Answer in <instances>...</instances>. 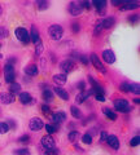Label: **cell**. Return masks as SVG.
Returning a JSON list of instances; mask_svg holds the SVG:
<instances>
[{"instance_id": "d6a6232c", "label": "cell", "mask_w": 140, "mask_h": 155, "mask_svg": "<svg viewBox=\"0 0 140 155\" xmlns=\"http://www.w3.org/2000/svg\"><path fill=\"white\" fill-rule=\"evenodd\" d=\"M138 8V3H127L125 4V7H122V9H134Z\"/></svg>"}, {"instance_id": "1f68e13d", "label": "cell", "mask_w": 140, "mask_h": 155, "mask_svg": "<svg viewBox=\"0 0 140 155\" xmlns=\"http://www.w3.org/2000/svg\"><path fill=\"white\" fill-rule=\"evenodd\" d=\"M42 52H43V44H42V40H39V41L36 43V51H35L36 56H39Z\"/></svg>"}, {"instance_id": "b9f144b4", "label": "cell", "mask_w": 140, "mask_h": 155, "mask_svg": "<svg viewBox=\"0 0 140 155\" xmlns=\"http://www.w3.org/2000/svg\"><path fill=\"white\" fill-rule=\"evenodd\" d=\"M79 30H80V26L78 23H73V31L77 34V32H79Z\"/></svg>"}, {"instance_id": "83f0119b", "label": "cell", "mask_w": 140, "mask_h": 155, "mask_svg": "<svg viewBox=\"0 0 140 155\" xmlns=\"http://www.w3.org/2000/svg\"><path fill=\"white\" fill-rule=\"evenodd\" d=\"M44 127H46V129H47L48 134H52V133H55L56 130H57V125H52V124H46Z\"/></svg>"}, {"instance_id": "44dd1931", "label": "cell", "mask_w": 140, "mask_h": 155, "mask_svg": "<svg viewBox=\"0 0 140 155\" xmlns=\"http://www.w3.org/2000/svg\"><path fill=\"white\" fill-rule=\"evenodd\" d=\"M43 100H44L46 102H51V101L53 100V93H52L50 89H46L43 92Z\"/></svg>"}, {"instance_id": "9c48e42d", "label": "cell", "mask_w": 140, "mask_h": 155, "mask_svg": "<svg viewBox=\"0 0 140 155\" xmlns=\"http://www.w3.org/2000/svg\"><path fill=\"white\" fill-rule=\"evenodd\" d=\"M60 67L62 70H64L65 72H70V71H73L74 70V62L73 61H70V60H66V61H62L61 64H60Z\"/></svg>"}, {"instance_id": "7a4b0ae2", "label": "cell", "mask_w": 140, "mask_h": 155, "mask_svg": "<svg viewBox=\"0 0 140 155\" xmlns=\"http://www.w3.org/2000/svg\"><path fill=\"white\" fill-rule=\"evenodd\" d=\"M48 32H50V36L53 40H60L62 38V34H64V28L60 25H52L50 27V30H48Z\"/></svg>"}, {"instance_id": "816d5d0a", "label": "cell", "mask_w": 140, "mask_h": 155, "mask_svg": "<svg viewBox=\"0 0 140 155\" xmlns=\"http://www.w3.org/2000/svg\"><path fill=\"white\" fill-rule=\"evenodd\" d=\"M2 12H3V9H2V5H0V14H2Z\"/></svg>"}, {"instance_id": "bcb514c9", "label": "cell", "mask_w": 140, "mask_h": 155, "mask_svg": "<svg viewBox=\"0 0 140 155\" xmlns=\"http://www.w3.org/2000/svg\"><path fill=\"white\" fill-rule=\"evenodd\" d=\"M128 21H130V22H132V23H134V22H136V21H138V14H134L132 17H130V18H128Z\"/></svg>"}, {"instance_id": "d6986e66", "label": "cell", "mask_w": 140, "mask_h": 155, "mask_svg": "<svg viewBox=\"0 0 140 155\" xmlns=\"http://www.w3.org/2000/svg\"><path fill=\"white\" fill-rule=\"evenodd\" d=\"M31 96L30 93H27V92H22V93H20V101L22 104H29V102H31Z\"/></svg>"}, {"instance_id": "277c9868", "label": "cell", "mask_w": 140, "mask_h": 155, "mask_svg": "<svg viewBox=\"0 0 140 155\" xmlns=\"http://www.w3.org/2000/svg\"><path fill=\"white\" fill-rule=\"evenodd\" d=\"M114 106L118 111H122V113H128V111H131V109H132L126 100H117L114 102Z\"/></svg>"}, {"instance_id": "ab89813d", "label": "cell", "mask_w": 140, "mask_h": 155, "mask_svg": "<svg viewBox=\"0 0 140 155\" xmlns=\"http://www.w3.org/2000/svg\"><path fill=\"white\" fill-rule=\"evenodd\" d=\"M29 141H30V137H29L27 134L22 136V137L20 138V142H22V143H26V142H29Z\"/></svg>"}, {"instance_id": "6da1fadb", "label": "cell", "mask_w": 140, "mask_h": 155, "mask_svg": "<svg viewBox=\"0 0 140 155\" xmlns=\"http://www.w3.org/2000/svg\"><path fill=\"white\" fill-rule=\"evenodd\" d=\"M4 78H5L7 83H14V79H16V72H14V67L12 65L7 64L4 66Z\"/></svg>"}, {"instance_id": "7bdbcfd3", "label": "cell", "mask_w": 140, "mask_h": 155, "mask_svg": "<svg viewBox=\"0 0 140 155\" xmlns=\"http://www.w3.org/2000/svg\"><path fill=\"white\" fill-rule=\"evenodd\" d=\"M121 89H122L123 92H128V84L127 83H122L121 84Z\"/></svg>"}, {"instance_id": "ee69618b", "label": "cell", "mask_w": 140, "mask_h": 155, "mask_svg": "<svg viewBox=\"0 0 140 155\" xmlns=\"http://www.w3.org/2000/svg\"><path fill=\"white\" fill-rule=\"evenodd\" d=\"M79 5L82 7V9H83V8H90V7H91L88 2H82V3L79 4Z\"/></svg>"}, {"instance_id": "f35d334b", "label": "cell", "mask_w": 140, "mask_h": 155, "mask_svg": "<svg viewBox=\"0 0 140 155\" xmlns=\"http://www.w3.org/2000/svg\"><path fill=\"white\" fill-rule=\"evenodd\" d=\"M95 97H96V100L101 101V102H104V101H105V97H104L103 93H95Z\"/></svg>"}, {"instance_id": "8d00e7d4", "label": "cell", "mask_w": 140, "mask_h": 155, "mask_svg": "<svg viewBox=\"0 0 140 155\" xmlns=\"http://www.w3.org/2000/svg\"><path fill=\"white\" fill-rule=\"evenodd\" d=\"M42 111H43V113H44L46 115H51V114H52V113H51V109L48 107L47 105H43V106H42Z\"/></svg>"}, {"instance_id": "603a6c76", "label": "cell", "mask_w": 140, "mask_h": 155, "mask_svg": "<svg viewBox=\"0 0 140 155\" xmlns=\"http://www.w3.org/2000/svg\"><path fill=\"white\" fill-rule=\"evenodd\" d=\"M80 138V134L77 132V130H73V132L69 133V141L70 142H77Z\"/></svg>"}, {"instance_id": "3957f363", "label": "cell", "mask_w": 140, "mask_h": 155, "mask_svg": "<svg viewBox=\"0 0 140 155\" xmlns=\"http://www.w3.org/2000/svg\"><path fill=\"white\" fill-rule=\"evenodd\" d=\"M14 34H16V36H17L18 40H21L23 44H27V43L30 41V35H29V32H27L26 28L18 27V28H16Z\"/></svg>"}, {"instance_id": "60d3db41", "label": "cell", "mask_w": 140, "mask_h": 155, "mask_svg": "<svg viewBox=\"0 0 140 155\" xmlns=\"http://www.w3.org/2000/svg\"><path fill=\"white\" fill-rule=\"evenodd\" d=\"M79 60H80V62H82L83 65H87V64H88V58H87L86 56H80V57H79Z\"/></svg>"}, {"instance_id": "e0dca14e", "label": "cell", "mask_w": 140, "mask_h": 155, "mask_svg": "<svg viewBox=\"0 0 140 155\" xmlns=\"http://www.w3.org/2000/svg\"><path fill=\"white\" fill-rule=\"evenodd\" d=\"M25 72L27 75H30V76L36 75L38 74V66L36 65H29V66L25 67Z\"/></svg>"}, {"instance_id": "c3c4849f", "label": "cell", "mask_w": 140, "mask_h": 155, "mask_svg": "<svg viewBox=\"0 0 140 155\" xmlns=\"http://www.w3.org/2000/svg\"><path fill=\"white\" fill-rule=\"evenodd\" d=\"M5 35H7V31L4 28H0V38H4Z\"/></svg>"}, {"instance_id": "f6af8a7d", "label": "cell", "mask_w": 140, "mask_h": 155, "mask_svg": "<svg viewBox=\"0 0 140 155\" xmlns=\"http://www.w3.org/2000/svg\"><path fill=\"white\" fill-rule=\"evenodd\" d=\"M101 30H103V26L97 25V26H96V30H95V35H99V34L101 32Z\"/></svg>"}, {"instance_id": "4dcf8cb0", "label": "cell", "mask_w": 140, "mask_h": 155, "mask_svg": "<svg viewBox=\"0 0 140 155\" xmlns=\"http://www.w3.org/2000/svg\"><path fill=\"white\" fill-rule=\"evenodd\" d=\"M9 129H11V128H9V125L7 123H0V133H2V134L7 133Z\"/></svg>"}, {"instance_id": "f1b7e54d", "label": "cell", "mask_w": 140, "mask_h": 155, "mask_svg": "<svg viewBox=\"0 0 140 155\" xmlns=\"http://www.w3.org/2000/svg\"><path fill=\"white\" fill-rule=\"evenodd\" d=\"M82 141H83L84 143H87V145H90L91 142H92V136H91L90 133L83 134V137H82Z\"/></svg>"}, {"instance_id": "2e32d148", "label": "cell", "mask_w": 140, "mask_h": 155, "mask_svg": "<svg viewBox=\"0 0 140 155\" xmlns=\"http://www.w3.org/2000/svg\"><path fill=\"white\" fill-rule=\"evenodd\" d=\"M30 35V40L32 41V43H36L40 40V38H39V32H38V30H36V27L35 26H32L31 27V34H29Z\"/></svg>"}, {"instance_id": "7c38bea8", "label": "cell", "mask_w": 140, "mask_h": 155, "mask_svg": "<svg viewBox=\"0 0 140 155\" xmlns=\"http://www.w3.org/2000/svg\"><path fill=\"white\" fill-rule=\"evenodd\" d=\"M107 142L109 143V146L112 147V149H114V150H118V149H119V141H118V138L115 137L114 134H112V136H108Z\"/></svg>"}, {"instance_id": "8992f818", "label": "cell", "mask_w": 140, "mask_h": 155, "mask_svg": "<svg viewBox=\"0 0 140 155\" xmlns=\"http://www.w3.org/2000/svg\"><path fill=\"white\" fill-rule=\"evenodd\" d=\"M30 129L31 130H40L43 127H44V123L42 122V119H39V118H32L31 120H30Z\"/></svg>"}, {"instance_id": "7dc6e473", "label": "cell", "mask_w": 140, "mask_h": 155, "mask_svg": "<svg viewBox=\"0 0 140 155\" xmlns=\"http://www.w3.org/2000/svg\"><path fill=\"white\" fill-rule=\"evenodd\" d=\"M78 88L80 89V92L84 91V81H80V83H78Z\"/></svg>"}, {"instance_id": "52a82bcc", "label": "cell", "mask_w": 140, "mask_h": 155, "mask_svg": "<svg viewBox=\"0 0 140 155\" xmlns=\"http://www.w3.org/2000/svg\"><path fill=\"white\" fill-rule=\"evenodd\" d=\"M91 61H92L94 66H95L99 71H101V72H105V71H107V70H105V67L103 66V64H101V61L99 60L97 54H95V53H92V54H91Z\"/></svg>"}, {"instance_id": "cb8c5ba5", "label": "cell", "mask_w": 140, "mask_h": 155, "mask_svg": "<svg viewBox=\"0 0 140 155\" xmlns=\"http://www.w3.org/2000/svg\"><path fill=\"white\" fill-rule=\"evenodd\" d=\"M9 91H11V94H17L18 92L21 91V85L18 83H12L11 84V88H9Z\"/></svg>"}, {"instance_id": "484cf974", "label": "cell", "mask_w": 140, "mask_h": 155, "mask_svg": "<svg viewBox=\"0 0 140 155\" xmlns=\"http://www.w3.org/2000/svg\"><path fill=\"white\" fill-rule=\"evenodd\" d=\"M70 111H71V115H73L74 118H77V119H79L80 116H82L80 110L77 107V106H71V107H70Z\"/></svg>"}, {"instance_id": "681fc988", "label": "cell", "mask_w": 140, "mask_h": 155, "mask_svg": "<svg viewBox=\"0 0 140 155\" xmlns=\"http://www.w3.org/2000/svg\"><path fill=\"white\" fill-rule=\"evenodd\" d=\"M7 124H8V125L11 124V127H12V128H14V127H16V123H14V122H12V120H9V122H8Z\"/></svg>"}, {"instance_id": "74e56055", "label": "cell", "mask_w": 140, "mask_h": 155, "mask_svg": "<svg viewBox=\"0 0 140 155\" xmlns=\"http://www.w3.org/2000/svg\"><path fill=\"white\" fill-rule=\"evenodd\" d=\"M107 138H108L107 132H101L100 133V142H107Z\"/></svg>"}, {"instance_id": "e575fe53", "label": "cell", "mask_w": 140, "mask_h": 155, "mask_svg": "<svg viewBox=\"0 0 140 155\" xmlns=\"http://www.w3.org/2000/svg\"><path fill=\"white\" fill-rule=\"evenodd\" d=\"M139 142H140V137H139V136H136V137H134L131 141H130V145H131V146H138Z\"/></svg>"}, {"instance_id": "ba28073f", "label": "cell", "mask_w": 140, "mask_h": 155, "mask_svg": "<svg viewBox=\"0 0 140 155\" xmlns=\"http://www.w3.org/2000/svg\"><path fill=\"white\" fill-rule=\"evenodd\" d=\"M103 60L107 62V64H113V62L115 61V54L114 52H112L110 49H107L103 52Z\"/></svg>"}, {"instance_id": "5bb4252c", "label": "cell", "mask_w": 140, "mask_h": 155, "mask_svg": "<svg viewBox=\"0 0 140 155\" xmlns=\"http://www.w3.org/2000/svg\"><path fill=\"white\" fill-rule=\"evenodd\" d=\"M91 93H92V91H83V92H80V93L77 96V100H75V101H77V104L84 102V101L91 96Z\"/></svg>"}, {"instance_id": "30bf717a", "label": "cell", "mask_w": 140, "mask_h": 155, "mask_svg": "<svg viewBox=\"0 0 140 155\" xmlns=\"http://www.w3.org/2000/svg\"><path fill=\"white\" fill-rule=\"evenodd\" d=\"M65 119H66V115H65L64 111H59V113L52 114V122L56 123V124H60V123H62Z\"/></svg>"}, {"instance_id": "f907efd6", "label": "cell", "mask_w": 140, "mask_h": 155, "mask_svg": "<svg viewBox=\"0 0 140 155\" xmlns=\"http://www.w3.org/2000/svg\"><path fill=\"white\" fill-rule=\"evenodd\" d=\"M112 3H113V4H121V2H117V0H113Z\"/></svg>"}, {"instance_id": "4fadbf2b", "label": "cell", "mask_w": 140, "mask_h": 155, "mask_svg": "<svg viewBox=\"0 0 140 155\" xmlns=\"http://www.w3.org/2000/svg\"><path fill=\"white\" fill-rule=\"evenodd\" d=\"M82 7L79 5V4L77 3H70V7H69V12L73 14V16H79V14L82 13Z\"/></svg>"}, {"instance_id": "836d02e7", "label": "cell", "mask_w": 140, "mask_h": 155, "mask_svg": "<svg viewBox=\"0 0 140 155\" xmlns=\"http://www.w3.org/2000/svg\"><path fill=\"white\" fill-rule=\"evenodd\" d=\"M14 153H16V155H29V150L27 149H18Z\"/></svg>"}, {"instance_id": "8fae6325", "label": "cell", "mask_w": 140, "mask_h": 155, "mask_svg": "<svg viewBox=\"0 0 140 155\" xmlns=\"http://www.w3.org/2000/svg\"><path fill=\"white\" fill-rule=\"evenodd\" d=\"M14 101V96L11 93H0V104H4V105H8V104H12Z\"/></svg>"}, {"instance_id": "5b68a950", "label": "cell", "mask_w": 140, "mask_h": 155, "mask_svg": "<svg viewBox=\"0 0 140 155\" xmlns=\"http://www.w3.org/2000/svg\"><path fill=\"white\" fill-rule=\"evenodd\" d=\"M42 145L46 149H53L55 147V140L52 138L51 134H46L42 137Z\"/></svg>"}, {"instance_id": "f5cc1de1", "label": "cell", "mask_w": 140, "mask_h": 155, "mask_svg": "<svg viewBox=\"0 0 140 155\" xmlns=\"http://www.w3.org/2000/svg\"><path fill=\"white\" fill-rule=\"evenodd\" d=\"M0 47H2V45H0Z\"/></svg>"}, {"instance_id": "ac0fdd59", "label": "cell", "mask_w": 140, "mask_h": 155, "mask_svg": "<svg viewBox=\"0 0 140 155\" xmlns=\"http://www.w3.org/2000/svg\"><path fill=\"white\" fill-rule=\"evenodd\" d=\"M53 80H55L56 84L62 85V84L66 83V75H65V74H56V75L53 76Z\"/></svg>"}, {"instance_id": "9a60e30c", "label": "cell", "mask_w": 140, "mask_h": 155, "mask_svg": "<svg viewBox=\"0 0 140 155\" xmlns=\"http://www.w3.org/2000/svg\"><path fill=\"white\" fill-rule=\"evenodd\" d=\"M55 93L60 97V98H62L64 101H67L69 100V93L64 89V88H60V87H56L55 88Z\"/></svg>"}, {"instance_id": "4316f807", "label": "cell", "mask_w": 140, "mask_h": 155, "mask_svg": "<svg viewBox=\"0 0 140 155\" xmlns=\"http://www.w3.org/2000/svg\"><path fill=\"white\" fill-rule=\"evenodd\" d=\"M92 4H94V5L97 8V9H103V8L105 7V4H107V2H105V0H94Z\"/></svg>"}, {"instance_id": "ffe728a7", "label": "cell", "mask_w": 140, "mask_h": 155, "mask_svg": "<svg viewBox=\"0 0 140 155\" xmlns=\"http://www.w3.org/2000/svg\"><path fill=\"white\" fill-rule=\"evenodd\" d=\"M103 111H104V114L107 115L110 120H113V122H114V120H117V114H115L114 111H112V110L108 109V107H105Z\"/></svg>"}, {"instance_id": "f546056e", "label": "cell", "mask_w": 140, "mask_h": 155, "mask_svg": "<svg viewBox=\"0 0 140 155\" xmlns=\"http://www.w3.org/2000/svg\"><path fill=\"white\" fill-rule=\"evenodd\" d=\"M36 4H38V9H39V11H44V9H47L48 5H50L48 2H38Z\"/></svg>"}, {"instance_id": "d4e9b609", "label": "cell", "mask_w": 140, "mask_h": 155, "mask_svg": "<svg viewBox=\"0 0 140 155\" xmlns=\"http://www.w3.org/2000/svg\"><path fill=\"white\" fill-rule=\"evenodd\" d=\"M128 91L132 92L135 94H139L140 93V85L138 83H134V84H128Z\"/></svg>"}, {"instance_id": "d590c367", "label": "cell", "mask_w": 140, "mask_h": 155, "mask_svg": "<svg viewBox=\"0 0 140 155\" xmlns=\"http://www.w3.org/2000/svg\"><path fill=\"white\" fill-rule=\"evenodd\" d=\"M46 154H48V155H59V150H57L56 147H53V149H47Z\"/></svg>"}, {"instance_id": "7402d4cb", "label": "cell", "mask_w": 140, "mask_h": 155, "mask_svg": "<svg viewBox=\"0 0 140 155\" xmlns=\"http://www.w3.org/2000/svg\"><path fill=\"white\" fill-rule=\"evenodd\" d=\"M114 25V19L113 18H105L103 22H101V26L103 28H110Z\"/></svg>"}]
</instances>
